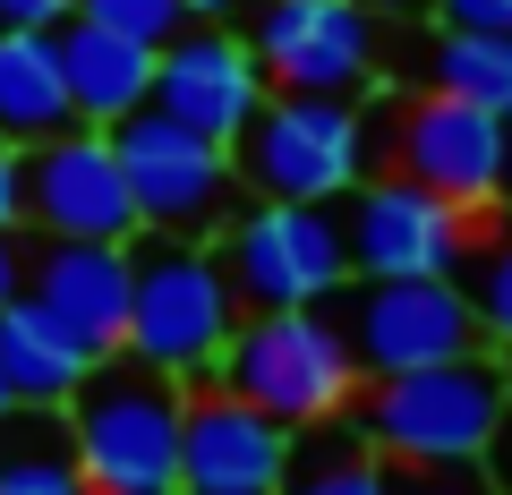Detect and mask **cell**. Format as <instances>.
<instances>
[{"instance_id": "cell-16", "label": "cell", "mask_w": 512, "mask_h": 495, "mask_svg": "<svg viewBox=\"0 0 512 495\" xmlns=\"http://www.w3.org/2000/svg\"><path fill=\"white\" fill-rule=\"evenodd\" d=\"M52 52H60V77H69L77 129H120L128 111L154 103V43H128L94 18H60Z\"/></svg>"}, {"instance_id": "cell-1", "label": "cell", "mask_w": 512, "mask_h": 495, "mask_svg": "<svg viewBox=\"0 0 512 495\" xmlns=\"http://www.w3.org/2000/svg\"><path fill=\"white\" fill-rule=\"evenodd\" d=\"M180 410H188L180 376L128 359V350L94 359L77 376V393L60 402L86 487L94 495H180Z\"/></svg>"}, {"instance_id": "cell-7", "label": "cell", "mask_w": 512, "mask_h": 495, "mask_svg": "<svg viewBox=\"0 0 512 495\" xmlns=\"http://www.w3.org/2000/svg\"><path fill=\"white\" fill-rule=\"evenodd\" d=\"M222 274H231L239 308H325L350 282L342 205L256 197L248 214L222 222Z\"/></svg>"}, {"instance_id": "cell-14", "label": "cell", "mask_w": 512, "mask_h": 495, "mask_svg": "<svg viewBox=\"0 0 512 495\" xmlns=\"http://www.w3.org/2000/svg\"><path fill=\"white\" fill-rule=\"evenodd\" d=\"M265 86H274L265 60H256L248 35H231L222 18H188L180 35L154 52V111L188 120V129L214 137V146H231V137L256 120Z\"/></svg>"}, {"instance_id": "cell-20", "label": "cell", "mask_w": 512, "mask_h": 495, "mask_svg": "<svg viewBox=\"0 0 512 495\" xmlns=\"http://www.w3.org/2000/svg\"><path fill=\"white\" fill-rule=\"evenodd\" d=\"M0 495H94L60 410H9L0 419Z\"/></svg>"}, {"instance_id": "cell-12", "label": "cell", "mask_w": 512, "mask_h": 495, "mask_svg": "<svg viewBox=\"0 0 512 495\" xmlns=\"http://www.w3.org/2000/svg\"><path fill=\"white\" fill-rule=\"evenodd\" d=\"M18 197H26L18 222H35L52 239H137V197H128L111 129H60L43 146H26Z\"/></svg>"}, {"instance_id": "cell-2", "label": "cell", "mask_w": 512, "mask_h": 495, "mask_svg": "<svg viewBox=\"0 0 512 495\" xmlns=\"http://www.w3.org/2000/svg\"><path fill=\"white\" fill-rule=\"evenodd\" d=\"M504 410H512L504 350H461V359L402 367V376H367L350 419L384 461H487Z\"/></svg>"}, {"instance_id": "cell-10", "label": "cell", "mask_w": 512, "mask_h": 495, "mask_svg": "<svg viewBox=\"0 0 512 495\" xmlns=\"http://www.w3.org/2000/svg\"><path fill=\"white\" fill-rule=\"evenodd\" d=\"M248 52L291 94H367L384 69V18L359 0H248Z\"/></svg>"}, {"instance_id": "cell-19", "label": "cell", "mask_w": 512, "mask_h": 495, "mask_svg": "<svg viewBox=\"0 0 512 495\" xmlns=\"http://www.w3.org/2000/svg\"><path fill=\"white\" fill-rule=\"evenodd\" d=\"M60 129H77V111H69V77H60L52 35L0 26V137L26 154L43 137H60Z\"/></svg>"}, {"instance_id": "cell-18", "label": "cell", "mask_w": 512, "mask_h": 495, "mask_svg": "<svg viewBox=\"0 0 512 495\" xmlns=\"http://www.w3.org/2000/svg\"><path fill=\"white\" fill-rule=\"evenodd\" d=\"M402 77L419 94H453V103H478L495 120H512V35H461V26H427V35H402Z\"/></svg>"}, {"instance_id": "cell-33", "label": "cell", "mask_w": 512, "mask_h": 495, "mask_svg": "<svg viewBox=\"0 0 512 495\" xmlns=\"http://www.w3.org/2000/svg\"><path fill=\"white\" fill-rule=\"evenodd\" d=\"M504 205H512V163H504Z\"/></svg>"}, {"instance_id": "cell-28", "label": "cell", "mask_w": 512, "mask_h": 495, "mask_svg": "<svg viewBox=\"0 0 512 495\" xmlns=\"http://www.w3.org/2000/svg\"><path fill=\"white\" fill-rule=\"evenodd\" d=\"M26 291V239L18 231H0V308Z\"/></svg>"}, {"instance_id": "cell-4", "label": "cell", "mask_w": 512, "mask_h": 495, "mask_svg": "<svg viewBox=\"0 0 512 495\" xmlns=\"http://www.w3.org/2000/svg\"><path fill=\"white\" fill-rule=\"evenodd\" d=\"M231 171H239L248 197L342 205L359 180H376V120H367V94L265 86L256 120L231 137Z\"/></svg>"}, {"instance_id": "cell-5", "label": "cell", "mask_w": 512, "mask_h": 495, "mask_svg": "<svg viewBox=\"0 0 512 495\" xmlns=\"http://www.w3.org/2000/svg\"><path fill=\"white\" fill-rule=\"evenodd\" d=\"M214 385H231L239 402L274 410L282 427H316V419H342L359 402V359H350L333 308H248L222 342Z\"/></svg>"}, {"instance_id": "cell-30", "label": "cell", "mask_w": 512, "mask_h": 495, "mask_svg": "<svg viewBox=\"0 0 512 495\" xmlns=\"http://www.w3.org/2000/svg\"><path fill=\"white\" fill-rule=\"evenodd\" d=\"M359 9H376V18H427V0H359Z\"/></svg>"}, {"instance_id": "cell-8", "label": "cell", "mask_w": 512, "mask_h": 495, "mask_svg": "<svg viewBox=\"0 0 512 495\" xmlns=\"http://www.w3.org/2000/svg\"><path fill=\"white\" fill-rule=\"evenodd\" d=\"M120 171H128V197H137V231H163V239H214L222 222L239 214V171L231 146L197 137L188 120L171 111H128L120 129Z\"/></svg>"}, {"instance_id": "cell-13", "label": "cell", "mask_w": 512, "mask_h": 495, "mask_svg": "<svg viewBox=\"0 0 512 495\" xmlns=\"http://www.w3.org/2000/svg\"><path fill=\"white\" fill-rule=\"evenodd\" d=\"M299 427L239 402L231 385L188 393L180 410V495H282Z\"/></svg>"}, {"instance_id": "cell-26", "label": "cell", "mask_w": 512, "mask_h": 495, "mask_svg": "<svg viewBox=\"0 0 512 495\" xmlns=\"http://www.w3.org/2000/svg\"><path fill=\"white\" fill-rule=\"evenodd\" d=\"M60 18H77V0H0V26H35V35H52Z\"/></svg>"}, {"instance_id": "cell-17", "label": "cell", "mask_w": 512, "mask_h": 495, "mask_svg": "<svg viewBox=\"0 0 512 495\" xmlns=\"http://www.w3.org/2000/svg\"><path fill=\"white\" fill-rule=\"evenodd\" d=\"M86 367H94V350L77 342L52 308H35L26 291L0 308V376H9V393H18V410H60Z\"/></svg>"}, {"instance_id": "cell-23", "label": "cell", "mask_w": 512, "mask_h": 495, "mask_svg": "<svg viewBox=\"0 0 512 495\" xmlns=\"http://www.w3.org/2000/svg\"><path fill=\"white\" fill-rule=\"evenodd\" d=\"M77 18H94V26H111V35L163 52V43L188 26V9H180V0H77Z\"/></svg>"}, {"instance_id": "cell-11", "label": "cell", "mask_w": 512, "mask_h": 495, "mask_svg": "<svg viewBox=\"0 0 512 495\" xmlns=\"http://www.w3.org/2000/svg\"><path fill=\"white\" fill-rule=\"evenodd\" d=\"M350 214H342V239H350V274H453L478 239V214L436 188L402 180V171H376V180L350 188Z\"/></svg>"}, {"instance_id": "cell-34", "label": "cell", "mask_w": 512, "mask_h": 495, "mask_svg": "<svg viewBox=\"0 0 512 495\" xmlns=\"http://www.w3.org/2000/svg\"><path fill=\"white\" fill-rule=\"evenodd\" d=\"M504 367H512V350H504Z\"/></svg>"}, {"instance_id": "cell-6", "label": "cell", "mask_w": 512, "mask_h": 495, "mask_svg": "<svg viewBox=\"0 0 512 495\" xmlns=\"http://www.w3.org/2000/svg\"><path fill=\"white\" fill-rule=\"evenodd\" d=\"M376 120V163H393L402 180L436 188V197L495 214L504 205V163H512V120L453 94H393V103H367Z\"/></svg>"}, {"instance_id": "cell-24", "label": "cell", "mask_w": 512, "mask_h": 495, "mask_svg": "<svg viewBox=\"0 0 512 495\" xmlns=\"http://www.w3.org/2000/svg\"><path fill=\"white\" fill-rule=\"evenodd\" d=\"M384 495H504L487 461H384Z\"/></svg>"}, {"instance_id": "cell-29", "label": "cell", "mask_w": 512, "mask_h": 495, "mask_svg": "<svg viewBox=\"0 0 512 495\" xmlns=\"http://www.w3.org/2000/svg\"><path fill=\"white\" fill-rule=\"evenodd\" d=\"M487 478L512 495V410H504V427H495V444H487Z\"/></svg>"}, {"instance_id": "cell-27", "label": "cell", "mask_w": 512, "mask_h": 495, "mask_svg": "<svg viewBox=\"0 0 512 495\" xmlns=\"http://www.w3.org/2000/svg\"><path fill=\"white\" fill-rule=\"evenodd\" d=\"M18 214H26V197H18V146L0 137V231H18Z\"/></svg>"}, {"instance_id": "cell-21", "label": "cell", "mask_w": 512, "mask_h": 495, "mask_svg": "<svg viewBox=\"0 0 512 495\" xmlns=\"http://www.w3.org/2000/svg\"><path fill=\"white\" fill-rule=\"evenodd\" d=\"M282 495H384V453L359 436V419H316L299 427L291 444V478H282Z\"/></svg>"}, {"instance_id": "cell-22", "label": "cell", "mask_w": 512, "mask_h": 495, "mask_svg": "<svg viewBox=\"0 0 512 495\" xmlns=\"http://www.w3.org/2000/svg\"><path fill=\"white\" fill-rule=\"evenodd\" d=\"M453 282H461V299H470L487 350H512V222L470 239V257L453 265Z\"/></svg>"}, {"instance_id": "cell-31", "label": "cell", "mask_w": 512, "mask_h": 495, "mask_svg": "<svg viewBox=\"0 0 512 495\" xmlns=\"http://www.w3.org/2000/svg\"><path fill=\"white\" fill-rule=\"evenodd\" d=\"M188 18H231V9H248V0H180Z\"/></svg>"}, {"instance_id": "cell-15", "label": "cell", "mask_w": 512, "mask_h": 495, "mask_svg": "<svg viewBox=\"0 0 512 495\" xmlns=\"http://www.w3.org/2000/svg\"><path fill=\"white\" fill-rule=\"evenodd\" d=\"M26 299L52 308L94 359H111L128 333V239H26Z\"/></svg>"}, {"instance_id": "cell-3", "label": "cell", "mask_w": 512, "mask_h": 495, "mask_svg": "<svg viewBox=\"0 0 512 495\" xmlns=\"http://www.w3.org/2000/svg\"><path fill=\"white\" fill-rule=\"evenodd\" d=\"M239 316L248 308L205 239H163V231L128 239V333H120L128 359L163 367L180 385H214Z\"/></svg>"}, {"instance_id": "cell-9", "label": "cell", "mask_w": 512, "mask_h": 495, "mask_svg": "<svg viewBox=\"0 0 512 495\" xmlns=\"http://www.w3.org/2000/svg\"><path fill=\"white\" fill-rule=\"evenodd\" d=\"M333 325H342L359 376H402L427 359H461V350H487L470 299L453 274H359L325 299Z\"/></svg>"}, {"instance_id": "cell-32", "label": "cell", "mask_w": 512, "mask_h": 495, "mask_svg": "<svg viewBox=\"0 0 512 495\" xmlns=\"http://www.w3.org/2000/svg\"><path fill=\"white\" fill-rule=\"evenodd\" d=\"M9 410H18V393H9V376H0V419H9Z\"/></svg>"}, {"instance_id": "cell-25", "label": "cell", "mask_w": 512, "mask_h": 495, "mask_svg": "<svg viewBox=\"0 0 512 495\" xmlns=\"http://www.w3.org/2000/svg\"><path fill=\"white\" fill-rule=\"evenodd\" d=\"M427 26H461V35H512V0H427Z\"/></svg>"}]
</instances>
